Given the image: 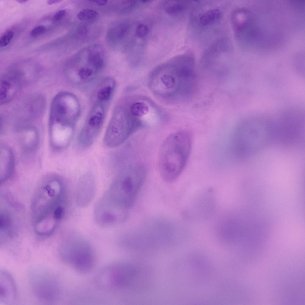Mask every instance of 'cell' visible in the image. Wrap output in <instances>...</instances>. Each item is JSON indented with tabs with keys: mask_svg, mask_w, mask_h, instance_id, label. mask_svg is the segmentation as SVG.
<instances>
[{
	"mask_svg": "<svg viewBox=\"0 0 305 305\" xmlns=\"http://www.w3.org/2000/svg\"><path fill=\"white\" fill-rule=\"evenodd\" d=\"M138 127L137 125L127 119L113 116L104 135V144L111 148L119 146L134 133Z\"/></svg>",
	"mask_w": 305,
	"mask_h": 305,
	"instance_id": "obj_6",
	"label": "cell"
},
{
	"mask_svg": "<svg viewBox=\"0 0 305 305\" xmlns=\"http://www.w3.org/2000/svg\"><path fill=\"white\" fill-rule=\"evenodd\" d=\"M91 2H93L99 5L103 6L106 4L107 3L108 1L107 0H96V1H92Z\"/></svg>",
	"mask_w": 305,
	"mask_h": 305,
	"instance_id": "obj_28",
	"label": "cell"
},
{
	"mask_svg": "<svg viewBox=\"0 0 305 305\" xmlns=\"http://www.w3.org/2000/svg\"><path fill=\"white\" fill-rule=\"evenodd\" d=\"M61 0H48L47 1V4L51 5L54 4H56L60 2Z\"/></svg>",
	"mask_w": 305,
	"mask_h": 305,
	"instance_id": "obj_29",
	"label": "cell"
},
{
	"mask_svg": "<svg viewBox=\"0 0 305 305\" xmlns=\"http://www.w3.org/2000/svg\"><path fill=\"white\" fill-rule=\"evenodd\" d=\"M66 13V11L64 10H59L55 14L54 18L56 21L59 20L65 15Z\"/></svg>",
	"mask_w": 305,
	"mask_h": 305,
	"instance_id": "obj_27",
	"label": "cell"
},
{
	"mask_svg": "<svg viewBox=\"0 0 305 305\" xmlns=\"http://www.w3.org/2000/svg\"><path fill=\"white\" fill-rule=\"evenodd\" d=\"M0 181L3 183L11 176L14 169L13 154L10 149L2 146L0 150Z\"/></svg>",
	"mask_w": 305,
	"mask_h": 305,
	"instance_id": "obj_15",
	"label": "cell"
},
{
	"mask_svg": "<svg viewBox=\"0 0 305 305\" xmlns=\"http://www.w3.org/2000/svg\"><path fill=\"white\" fill-rule=\"evenodd\" d=\"M79 106L74 95L62 92L57 94L51 104L50 113L75 125L78 117Z\"/></svg>",
	"mask_w": 305,
	"mask_h": 305,
	"instance_id": "obj_9",
	"label": "cell"
},
{
	"mask_svg": "<svg viewBox=\"0 0 305 305\" xmlns=\"http://www.w3.org/2000/svg\"><path fill=\"white\" fill-rule=\"evenodd\" d=\"M92 69L88 67H83L79 70L77 75L81 80H86L91 77L94 75Z\"/></svg>",
	"mask_w": 305,
	"mask_h": 305,
	"instance_id": "obj_22",
	"label": "cell"
},
{
	"mask_svg": "<svg viewBox=\"0 0 305 305\" xmlns=\"http://www.w3.org/2000/svg\"><path fill=\"white\" fill-rule=\"evenodd\" d=\"M220 16V13L219 10L212 9L202 15L200 18V22L203 25H208L217 21Z\"/></svg>",
	"mask_w": 305,
	"mask_h": 305,
	"instance_id": "obj_17",
	"label": "cell"
},
{
	"mask_svg": "<svg viewBox=\"0 0 305 305\" xmlns=\"http://www.w3.org/2000/svg\"><path fill=\"white\" fill-rule=\"evenodd\" d=\"M27 1L28 0H18L16 1H17L20 3H24L27 2Z\"/></svg>",
	"mask_w": 305,
	"mask_h": 305,
	"instance_id": "obj_30",
	"label": "cell"
},
{
	"mask_svg": "<svg viewBox=\"0 0 305 305\" xmlns=\"http://www.w3.org/2000/svg\"><path fill=\"white\" fill-rule=\"evenodd\" d=\"M25 74L18 71L9 72L1 78L0 86L1 104L6 103L15 96L22 85Z\"/></svg>",
	"mask_w": 305,
	"mask_h": 305,
	"instance_id": "obj_12",
	"label": "cell"
},
{
	"mask_svg": "<svg viewBox=\"0 0 305 305\" xmlns=\"http://www.w3.org/2000/svg\"><path fill=\"white\" fill-rule=\"evenodd\" d=\"M109 82L104 83L98 90L96 97L99 101L106 102L110 99L113 91L114 85L113 82Z\"/></svg>",
	"mask_w": 305,
	"mask_h": 305,
	"instance_id": "obj_16",
	"label": "cell"
},
{
	"mask_svg": "<svg viewBox=\"0 0 305 305\" xmlns=\"http://www.w3.org/2000/svg\"><path fill=\"white\" fill-rule=\"evenodd\" d=\"M165 11L168 14L174 15L178 14L186 8V3L178 1H169L165 3Z\"/></svg>",
	"mask_w": 305,
	"mask_h": 305,
	"instance_id": "obj_18",
	"label": "cell"
},
{
	"mask_svg": "<svg viewBox=\"0 0 305 305\" xmlns=\"http://www.w3.org/2000/svg\"><path fill=\"white\" fill-rule=\"evenodd\" d=\"M96 192V187L92 179L84 178L80 181L75 193L76 204L83 208L88 206L92 201Z\"/></svg>",
	"mask_w": 305,
	"mask_h": 305,
	"instance_id": "obj_13",
	"label": "cell"
},
{
	"mask_svg": "<svg viewBox=\"0 0 305 305\" xmlns=\"http://www.w3.org/2000/svg\"><path fill=\"white\" fill-rule=\"evenodd\" d=\"M14 32L11 31H8L4 33L0 38V46L3 47L7 46L10 42L13 35Z\"/></svg>",
	"mask_w": 305,
	"mask_h": 305,
	"instance_id": "obj_23",
	"label": "cell"
},
{
	"mask_svg": "<svg viewBox=\"0 0 305 305\" xmlns=\"http://www.w3.org/2000/svg\"><path fill=\"white\" fill-rule=\"evenodd\" d=\"M45 28L42 25H39L34 28L31 31V35L33 37L38 36L43 33Z\"/></svg>",
	"mask_w": 305,
	"mask_h": 305,
	"instance_id": "obj_25",
	"label": "cell"
},
{
	"mask_svg": "<svg viewBox=\"0 0 305 305\" xmlns=\"http://www.w3.org/2000/svg\"><path fill=\"white\" fill-rule=\"evenodd\" d=\"M88 62L96 69H101L103 66L104 61L101 54L97 51L91 52L89 55Z\"/></svg>",
	"mask_w": 305,
	"mask_h": 305,
	"instance_id": "obj_20",
	"label": "cell"
},
{
	"mask_svg": "<svg viewBox=\"0 0 305 305\" xmlns=\"http://www.w3.org/2000/svg\"><path fill=\"white\" fill-rule=\"evenodd\" d=\"M279 135L282 142L290 146L297 145L303 141L304 130L302 122L297 119H283L279 128Z\"/></svg>",
	"mask_w": 305,
	"mask_h": 305,
	"instance_id": "obj_11",
	"label": "cell"
},
{
	"mask_svg": "<svg viewBox=\"0 0 305 305\" xmlns=\"http://www.w3.org/2000/svg\"><path fill=\"white\" fill-rule=\"evenodd\" d=\"M149 111L147 105L142 102H137L133 103L130 108L131 114L136 117H141L146 115Z\"/></svg>",
	"mask_w": 305,
	"mask_h": 305,
	"instance_id": "obj_19",
	"label": "cell"
},
{
	"mask_svg": "<svg viewBox=\"0 0 305 305\" xmlns=\"http://www.w3.org/2000/svg\"><path fill=\"white\" fill-rule=\"evenodd\" d=\"M127 210L123 209L103 195L94 210V216L98 224L108 227L122 223L127 217Z\"/></svg>",
	"mask_w": 305,
	"mask_h": 305,
	"instance_id": "obj_7",
	"label": "cell"
},
{
	"mask_svg": "<svg viewBox=\"0 0 305 305\" xmlns=\"http://www.w3.org/2000/svg\"><path fill=\"white\" fill-rule=\"evenodd\" d=\"M17 134L20 146L24 150L32 151L37 147L39 136L35 127L30 126L21 127L18 130Z\"/></svg>",
	"mask_w": 305,
	"mask_h": 305,
	"instance_id": "obj_14",
	"label": "cell"
},
{
	"mask_svg": "<svg viewBox=\"0 0 305 305\" xmlns=\"http://www.w3.org/2000/svg\"><path fill=\"white\" fill-rule=\"evenodd\" d=\"M149 31L148 27L145 24H140L138 25L136 29V35L139 38H143L147 35Z\"/></svg>",
	"mask_w": 305,
	"mask_h": 305,
	"instance_id": "obj_24",
	"label": "cell"
},
{
	"mask_svg": "<svg viewBox=\"0 0 305 305\" xmlns=\"http://www.w3.org/2000/svg\"><path fill=\"white\" fill-rule=\"evenodd\" d=\"M98 13L96 11L89 9H85L81 11L77 15L78 18L84 21H92L96 19Z\"/></svg>",
	"mask_w": 305,
	"mask_h": 305,
	"instance_id": "obj_21",
	"label": "cell"
},
{
	"mask_svg": "<svg viewBox=\"0 0 305 305\" xmlns=\"http://www.w3.org/2000/svg\"><path fill=\"white\" fill-rule=\"evenodd\" d=\"M104 118L103 107L100 104L97 105L78 135L77 143L79 147L86 148L93 144L100 133Z\"/></svg>",
	"mask_w": 305,
	"mask_h": 305,
	"instance_id": "obj_8",
	"label": "cell"
},
{
	"mask_svg": "<svg viewBox=\"0 0 305 305\" xmlns=\"http://www.w3.org/2000/svg\"><path fill=\"white\" fill-rule=\"evenodd\" d=\"M146 175L145 168L143 165H130L116 177L107 191L116 203L128 209L133 204Z\"/></svg>",
	"mask_w": 305,
	"mask_h": 305,
	"instance_id": "obj_4",
	"label": "cell"
},
{
	"mask_svg": "<svg viewBox=\"0 0 305 305\" xmlns=\"http://www.w3.org/2000/svg\"><path fill=\"white\" fill-rule=\"evenodd\" d=\"M63 255L64 260L79 273L90 272L94 264V256L91 246L79 236H71L64 245Z\"/></svg>",
	"mask_w": 305,
	"mask_h": 305,
	"instance_id": "obj_5",
	"label": "cell"
},
{
	"mask_svg": "<svg viewBox=\"0 0 305 305\" xmlns=\"http://www.w3.org/2000/svg\"><path fill=\"white\" fill-rule=\"evenodd\" d=\"M254 15L244 9L237 10L233 14L232 23L235 31L239 37L250 41L255 37L257 26Z\"/></svg>",
	"mask_w": 305,
	"mask_h": 305,
	"instance_id": "obj_10",
	"label": "cell"
},
{
	"mask_svg": "<svg viewBox=\"0 0 305 305\" xmlns=\"http://www.w3.org/2000/svg\"><path fill=\"white\" fill-rule=\"evenodd\" d=\"M65 188L60 177H46L41 181L32 205L34 223L47 219H58L64 209Z\"/></svg>",
	"mask_w": 305,
	"mask_h": 305,
	"instance_id": "obj_2",
	"label": "cell"
},
{
	"mask_svg": "<svg viewBox=\"0 0 305 305\" xmlns=\"http://www.w3.org/2000/svg\"><path fill=\"white\" fill-rule=\"evenodd\" d=\"M271 124L262 119L246 121L237 128L234 138V148L239 156L256 152L271 141L274 130Z\"/></svg>",
	"mask_w": 305,
	"mask_h": 305,
	"instance_id": "obj_3",
	"label": "cell"
},
{
	"mask_svg": "<svg viewBox=\"0 0 305 305\" xmlns=\"http://www.w3.org/2000/svg\"><path fill=\"white\" fill-rule=\"evenodd\" d=\"M163 81L165 84L168 87H171L174 85L175 80L170 76L166 75L163 77Z\"/></svg>",
	"mask_w": 305,
	"mask_h": 305,
	"instance_id": "obj_26",
	"label": "cell"
},
{
	"mask_svg": "<svg viewBox=\"0 0 305 305\" xmlns=\"http://www.w3.org/2000/svg\"><path fill=\"white\" fill-rule=\"evenodd\" d=\"M192 143L191 134L185 131L172 133L164 141L158 162L160 173L164 181L171 182L179 176L188 159Z\"/></svg>",
	"mask_w": 305,
	"mask_h": 305,
	"instance_id": "obj_1",
	"label": "cell"
}]
</instances>
